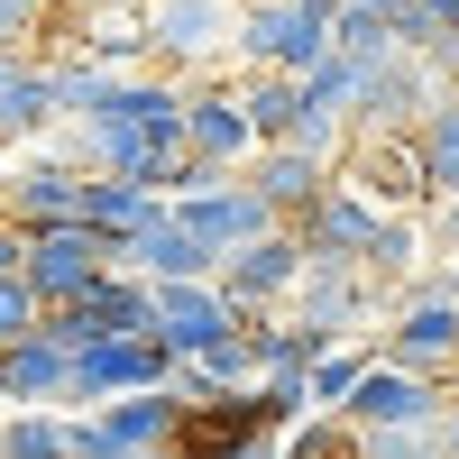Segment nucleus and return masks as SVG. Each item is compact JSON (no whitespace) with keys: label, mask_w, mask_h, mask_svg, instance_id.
<instances>
[{"label":"nucleus","mask_w":459,"mask_h":459,"mask_svg":"<svg viewBox=\"0 0 459 459\" xmlns=\"http://www.w3.org/2000/svg\"><path fill=\"white\" fill-rule=\"evenodd\" d=\"M340 0H248L239 10V65H276V74H313L340 47Z\"/></svg>","instance_id":"1"},{"label":"nucleus","mask_w":459,"mask_h":459,"mask_svg":"<svg viewBox=\"0 0 459 459\" xmlns=\"http://www.w3.org/2000/svg\"><path fill=\"white\" fill-rule=\"evenodd\" d=\"M239 10L248 0H147V47L166 74L203 83L221 56H239Z\"/></svg>","instance_id":"2"},{"label":"nucleus","mask_w":459,"mask_h":459,"mask_svg":"<svg viewBox=\"0 0 459 459\" xmlns=\"http://www.w3.org/2000/svg\"><path fill=\"white\" fill-rule=\"evenodd\" d=\"M101 266H129V230H101V221L28 230V285L47 294V303H83Z\"/></svg>","instance_id":"3"},{"label":"nucleus","mask_w":459,"mask_h":459,"mask_svg":"<svg viewBox=\"0 0 459 459\" xmlns=\"http://www.w3.org/2000/svg\"><path fill=\"white\" fill-rule=\"evenodd\" d=\"M340 175L359 184V194H377L386 212H413V203H441L432 184V157H423V129H350V157H340Z\"/></svg>","instance_id":"4"},{"label":"nucleus","mask_w":459,"mask_h":459,"mask_svg":"<svg viewBox=\"0 0 459 459\" xmlns=\"http://www.w3.org/2000/svg\"><path fill=\"white\" fill-rule=\"evenodd\" d=\"M230 331H248V303H230L221 276H175L157 285V340L175 359H212Z\"/></svg>","instance_id":"5"},{"label":"nucleus","mask_w":459,"mask_h":459,"mask_svg":"<svg viewBox=\"0 0 459 459\" xmlns=\"http://www.w3.org/2000/svg\"><path fill=\"white\" fill-rule=\"evenodd\" d=\"M166 368H175V350L157 331H110V340H83L74 350V404H110V395H138V386H166Z\"/></svg>","instance_id":"6"},{"label":"nucleus","mask_w":459,"mask_h":459,"mask_svg":"<svg viewBox=\"0 0 459 459\" xmlns=\"http://www.w3.org/2000/svg\"><path fill=\"white\" fill-rule=\"evenodd\" d=\"M303 266H313V248H303V230L285 221V230H266V239H248V248L221 257V294L248 303V313H276V303H294Z\"/></svg>","instance_id":"7"},{"label":"nucleus","mask_w":459,"mask_h":459,"mask_svg":"<svg viewBox=\"0 0 459 459\" xmlns=\"http://www.w3.org/2000/svg\"><path fill=\"white\" fill-rule=\"evenodd\" d=\"M175 221H184V230H203L221 257H230V248H248V239H266V230H285V212L266 203L248 175H212L203 194H175Z\"/></svg>","instance_id":"8"},{"label":"nucleus","mask_w":459,"mask_h":459,"mask_svg":"<svg viewBox=\"0 0 459 459\" xmlns=\"http://www.w3.org/2000/svg\"><path fill=\"white\" fill-rule=\"evenodd\" d=\"M184 147L194 157H212V166H230V175H248V157H257V110H248V92L239 83H194V110H184Z\"/></svg>","instance_id":"9"},{"label":"nucleus","mask_w":459,"mask_h":459,"mask_svg":"<svg viewBox=\"0 0 459 459\" xmlns=\"http://www.w3.org/2000/svg\"><path fill=\"white\" fill-rule=\"evenodd\" d=\"M377 221H386V203H377V194H359V184L340 175V184H331V194L303 212L294 230H303V248H313V266H368Z\"/></svg>","instance_id":"10"},{"label":"nucleus","mask_w":459,"mask_h":459,"mask_svg":"<svg viewBox=\"0 0 459 459\" xmlns=\"http://www.w3.org/2000/svg\"><path fill=\"white\" fill-rule=\"evenodd\" d=\"M441 92H450V83H441V74H432L423 56L368 65V92H359V120H350V129H423Z\"/></svg>","instance_id":"11"},{"label":"nucleus","mask_w":459,"mask_h":459,"mask_svg":"<svg viewBox=\"0 0 459 459\" xmlns=\"http://www.w3.org/2000/svg\"><path fill=\"white\" fill-rule=\"evenodd\" d=\"M294 313L313 322L322 340H350L368 313H386V294H377L368 266H303V285H294Z\"/></svg>","instance_id":"12"},{"label":"nucleus","mask_w":459,"mask_h":459,"mask_svg":"<svg viewBox=\"0 0 459 459\" xmlns=\"http://www.w3.org/2000/svg\"><path fill=\"white\" fill-rule=\"evenodd\" d=\"M441 377H423V368H395L386 350H377V368L359 377V395H350V423H441Z\"/></svg>","instance_id":"13"},{"label":"nucleus","mask_w":459,"mask_h":459,"mask_svg":"<svg viewBox=\"0 0 459 459\" xmlns=\"http://www.w3.org/2000/svg\"><path fill=\"white\" fill-rule=\"evenodd\" d=\"M0 404H74V350L47 322L0 350Z\"/></svg>","instance_id":"14"},{"label":"nucleus","mask_w":459,"mask_h":459,"mask_svg":"<svg viewBox=\"0 0 459 459\" xmlns=\"http://www.w3.org/2000/svg\"><path fill=\"white\" fill-rule=\"evenodd\" d=\"M248 184H257V194L276 203L285 221H303V212H313L331 184H340V166H331V157H313L303 138H276V147H257V157H248Z\"/></svg>","instance_id":"15"},{"label":"nucleus","mask_w":459,"mask_h":459,"mask_svg":"<svg viewBox=\"0 0 459 459\" xmlns=\"http://www.w3.org/2000/svg\"><path fill=\"white\" fill-rule=\"evenodd\" d=\"M377 350H386L395 368L450 377V368H459V303H404V313H386V331H377Z\"/></svg>","instance_id":"16"},{"label":"nucleus","mask_w":459,"mask_h":459,"mask_svg":"<svg viewBox=\"0 0 459 459\" xmlns=\"http://www.w3.org/2000/svg\"><path fill=\"white\" fill-rule=\"evenodd\" d=\"M0 212H10L19 230L83 221V166H65V157H37V166H19L10 184H0Z\"/></svg>","instance_id":"17"},{"label":"nucleus","mask_w":459,"mask_h":459,"mask_svg":"<svg viewBox=\"0 0 459 459\" xmlns=\"http://www.w3.org/2000/svg\"><path fill=\"white\" fill-rule=\"evenodd\" d=\"M129 266L157 276V285H175V276H221V248L203 239V230H184L175 212H157L147 230H129Z\"/></svg>","instance_id":"18"},{"label":"nucleus","mask_w":459,"mask_h":459,"mask_svg":"<svg viewBox=\"0 0 459 459\" xmlns=\"http://www.w3.org/2000/svg\"><path fill=\"white\" fill-rule=\"evenodd\" d=\"M56 120H65L56 110V65L0 56V138H47Z\"/></svg>","instance_id":"19"},{"label":"nucleus","mask_w":459,"mask_h":459,"mask_svg":"<svg viewBox=\"0 0 459 459\" xmlns=\"http://www.w3.org/2000/svg\"><path fill=\"white\" fill-rule=\"evenodd\" d=\"M92 413H101V432L120 441V450H175L184 395H175V386H138V395H110V404H92Z\"/></svg>","instance_id":"20"},{"label":"nucleus","mask_w":459,"mask_h":459,"mask_svg":"<svg viewBox=\"0 0 459 459\" xmlns=\"http://www.w3.org/2000/svg\"><path fill=\"white\" fill-rule=\"evenodd\" d=\"M157 212H175L166 184H147V175H92V166H83V221H101V230H147Z\"/></svg>","instance_id":"21"},{"label":"nucleus","mask_w":459,"mask_h":459,"mask_svg":"<svg viewBox=\"0 0 459 459\" xmlns=\"http://www.w3.org/2000/svg\"><path fill=\"white\" fill-rule=\"evenodd\" d=\"M120 83H129V65H110V56H56V110L65 120H92Z\"/></svg>","instance_id":"22"},{"label":"nucleus","mask_w":459,"mask_h":459,"mask_svg":"<svg viewBox=\"0 0 459 459\" xmlns=\"http://www.w3.org/2000/svg\"><path fill=\"white\" fill-rule=\"evenodd\" d=\"M248 110H257V138L276 147V138H294L303 129V74H276V65H248Z\"/></svg>","instance_id":"23"},{"label":"nucleus","mask_w":459,"mask_h":459,"mask_svg":"<svg viewBox=\"0 0 459 459\" xmlns=\"http://www.w3.org/2000/svg\"><path fill=\"white\" fill-rule=\"evenodd\" d=\"M340 56H359V65H395L404 56V37H395V19L377 10V0H340Z\"/></svg>","instance_id":"24"},{"label":"nucleus","mask_w":459,"mask_h":459,"mask_svg":"<svg viewBox=\"0 0 459 459\" xmlns=\"http://www.w3.org/2000/svg\"><path fill=\"white\" fill-rule=\"evenodd\" d=\"M0 459H74V413H47V404L10 413V432H0Z\"/></svg>","instance_id":"25"},{"label":"nucleus","mask_w":459,"mask_h":459,"mask_svg":"<svg viewBox=\"0 0 459 459\" xmlns=\"http://www.w3.org/2000/svg\"><path fill=\"white\" fill-rule=\"evenodd\" d=\"M285 459H368V432L350 413H303V432H285Z\"/></svg>","instance_id":"26"},{"label":"nucleus","mask_w":459,"mask_h":459,"mask_svg":"<svg viewBox=\"0 0 459 459\" xmlns=\"http://www.w3.org/2000/svg\"><path fill=\"white\" fill-rule=\"evenodd\" d=\"M368 368H377V350H322L313 359V413H350V395H359Z\"/></svg>","instance_id":"27"},{"label":"nucleus","mask_w":459,"mask_h":459,"mask_svg":"<svg viewBox=\"0 0 459 459\" xmlns=\"http://www.w3.org/2000/svg\"><path fill=\"white\" fill-rule=\"evenodd\" d=\"M423 157H432V184L450 194V184H459V83L432 101V120H423Z\"/></svg>","instance_id":"28"},{"label":"nucleus","mask_w":459,"mask_h":459,"mask_svg":"<svg viewBox=\"0 0 459 459\" xmlns=\"http://www.w3.org/2000/svg\"><path fill=\"white\" fill-rule=\"evenodd\" d=\"M413 248H423V230H413L404 212H386L377 239H368V276H413Z\"/></svg>","instance_id":"29"},{"label":"nucleus","mask_w":459,"mask_h":459,"mask_svg":"<svg viewBox=\"0 0 459 459\" xmlns=\"http://www.w3.org/2000/svg\"><path fill=\"white\" fill-rule=\"evenodd\" d=\"M37 322H47V294H37L28 276H0V350H10L19 331H37Z\"/></svg>","instance_id":"30"},{"label":"nucleus","mask_w":459,"mask_h":459,"mask_svg":"<svg viewBox=\"0 0 459 459\" xmlns=\"http://www.w3.org/2000/svg\"><path fill=\"white\" fill-rule=\"evenodd\" d=\"M37 37H47V10H28V0H0V56H28Z\"/></svg>","instance_id":"31"},{"label":"nucleus","mask_w":459,"mask_h":459,"mask_svg":"<svg viewBox=\"0 0 459 459\" xmlns=\"http://www.w3.org/2000/svg\"><path fill=\"white\" fill-rule=\"evenodd\" d=\"M0 276H28V230L0 212Z\"/></svg>","instance_id":"32"},{"label":"nucleus","mask_w":459,"mask_h":459,"mask_svg":"<svg viewBox=\"0 0 459 459\" xmlns=\"http://www.w3.org/2000/svg\"><path fill=\"white\" fill-rule=\"evenodd\" d=\"M441 239L459 248V184H450V194H441Z\"/></svg>","instance_id":"33"},{"label":"nucleus","mask_w":459,"mask_h":459,"mask_svg":"<svg viewBox=\"0 0 459 459\" xmlns=\"http://www.w3.org/2000/svg\"><path fill=\"white\" fill-rule=\"evenodd\" d=\"M441 450H450V459H459V404H450V413H441Z\"/></svg>","instance_id":"34"},{"label":"nucleus","mask_w":459,"mask_h":459,"mask_svg":"<svg viewBox=\"0 0 459 459\" xmlns=\"http://www.w3.org/2000/svg\"><path fill=\"white\" fill-rule=\"evenodd\" d=\"M129 459H175V450H129Z\"/></svg>","instance_id":"35"},{"label":"nucleus","mask_w":459,"mask_h":459,"mask_svg":"<svg viewBox=\"0 0 459 459\" xmlns=\"http://www.w3.org/2000/svg\"><path fill=\"white\" fill-rule=\"evenodd\" d=\"M377 10H395V0H377Z\"/></svg>","instance_id":"36"},{"label":"nucleus","mask_w":459,"mask_h":459,"mask_svg":"<svg viewBox=\"0 0 459 459\" xmlns=\"http://www.w3.org/2000/svg\"><path fill=\"white\" fill-rule=\"evenodd\" d=\"M0 432H10V423H0Z\"/></svg>","instance_id":"37"}]
</instances>
